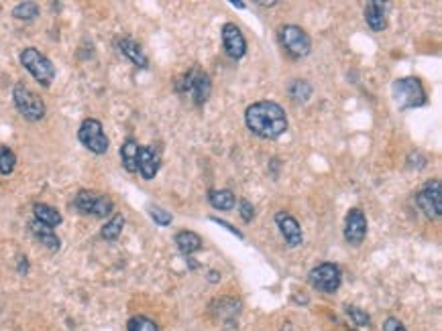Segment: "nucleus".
<instances>
[{
	"mask_svg": "<svg viewBox=\"0 0 442 331\" xmlns=\"http://www.w3.org/2000/svg\"><path fill=\"white\" fill-rule=\"evenodd\" d=\"M245 124L253 134L267 141H275L287 130V114L278 102L261 100L247 108Z\"/></svg>",
	"mask_w": 442,
	"mask_h": 331,
	"instance_id": "f257e3e1",
	"label": "nucleus"
},
{
	"mask_svg": "<svg viewBox=\"0 0 442 331\" xmlns=\"http://www.w3.org/2000/svg\"><path fill=\"white\" fill-rule=\"evenodd\" d=\"M239 204H241V206H239V211H241V217H243L245 222H251L253 215H255V208H253L251 202H247V199H241Z\"/></svg>",
	"mask_w": 442,
	"mask_h": 331,
	"instance_id": "c85d7f7f",
	"label": "nucleus"
},
{
	"mask_svg": "<svg viewBox=\"0 0 442 331\" xmlns=\"http://www.w3.org/2000/svg\"><path fill=\"white\" fill-rule=\"evenodd\" d=\"M176 90L180 93H189L192 102L196 106H204L210 98L212 82H210L206 71H202L200 67H194V69H189L188 73H182L176 80Z\"/></svg>",
	"mask_w": 442,
	"mask_h": 331,
	"instance_id": "7ed1b4c3",
	"label": "nucleus"
},
{
	"mask_svg": "<svg viewBox=\"0 0 442 331\" xmlns=\"http://www.w3.org/2000/svg\"><path fill=\"white\" fill-rule=\"evenodd\" d=\"M137 156H139V143L135 138H126L121 147V161L128 173H137Z\"/></svg>",
	"mask_w": 442,
	"mask_h": 331,
	"instance_id": "412c9836",
	"label": "nucleus"
},
{
	"mask_svg": "<svg viewBox=\"0 0 442 331\" xmlns=\"http://www.w3.org/2000/svg\"><path fill=\"white\" fill-rule=\"evenodd\" d=\"M391 98L400 106V110L422 108L428 104V93L424 84L418 78H402L391 84Z\"/></svg>",
	"mask_w": 442,
	"mask_h": 331,
	"instance_id": "f03ea898",
	"label": "nucleus"
},
{
	"mask_svg": "<svg viewBox=\"0 0 442 331\" xmlns=\"http://www.w3.org/2000/svg\"><path fill=\"white\" fill-rule=\"evenodd\" d=\"M365 21L371 30H383L387 25V4L371 0L365 4Z\"/></svg>",
	"mask_w": 442,
	"mask_h": 331,
	"instance_id": "dca6fc26",
	"label": "nucleus"
},
{
	"mask_svg": "<svg viewBox=\"0 0 442 331\" xmlns=\"http://www.w3.org/2000/svg\"><path fill=\"white\" fill-rule=\"evenodd\" d=\"M78 141L94 154H104L108 151V136L102 128V122L96 120V118H86V120L80 124V130H78Z\"/></svg>",
	"mask_w": 442,
	"mask_h": 331,
	"instance_id": "6e6552de",
	"label": "nucleus"
},
{
	"mask_svg": "<svg viewBox=\"0 0 442 331\" xmlns=\"http://www.w3.org/2000/svg\"><path fill=\"white\" fill-rule=\"evenodd\" d=\"M21 63L23 67L35 78V82L43 88H49L56 80V65L47 60L39 49L27 47L21 51Z\"/></svg>",
	"mask_w": 442,
	"mask_h": 331,
	"instance_id": "20e7f679",
	"label": "nucleus"
},
{
	"mask_svg": "<svg viewBox=\"0 0 442 331\" xmlns=\"http://www.w3.org/2000/svg\"><path fill=\"white\" fill-rule=\"evenodd\" d=\"M17 167V154L8 147H0V175H10Z\"/></svg>",
	"mask_w": 442,
	"mask_h": 331,
	"instance_id": "393cba45",
	"label": "nucleus"
},
{
	"mask_svg": "<svg viewBox=\"0 0 442 331\" xmlns=\"http://www.w3.org/2000/svg\"><path fill=\"white\" fill-rule=\"evenodd\" d=\"M119 49H121V53L125 55L126 60L130 61L133 65H137V67H141V69H145L147 65H149V60H147V55H145V51L141 49V45L135 41V39H130V37H123V39H119Z\"/></svg>",
	"mask_w": 442,
	"mask_h": 331,
	"instance_id": "2eb2a0df",
	"label": "nucleus"
},
{
	"mask_svg": "<svg viewBox=\"0 0 442 331\" xmlns=\"http://www.w3.org/2000/svg\"><path fill=\"white\" fill-rule=\"evenodd\" d=\"M280 43L285 53L294 60H304L312 51V41L308 33L298 25H284L280 29Z\"/></svg>",
	"mask_w": 442,
	"mask_h": 331,
	"instance_id": "0eeeda50",
	"label": "nucleus"
},
{
	"mask_svg": "<svg viewBox=\"0 0 442 331\" xmlns=\"http://www.w3.org/2000/svg\"><path fill=\"white\" fill-rule=\"evenodd\" d=\"M383 331H406V328H404V323H402L400 319L389 317V319H385V323H383Z\"/></svg>",
	"mask_w": 442,
	"mask_h": 331,
	"instance_id": "c756f323",
	"label": "nucleus"
},
{
	"mask_svg": "<svg viewBox=\"0 0 442 331\" xmlns=\"http://www.w3.org/2000/svg\"><path fill=\"white\" fill-rule=\"evenodd\" d=\"M230 4H232V6H237V8H245V6H247V2H237V0H232Z\"/></svg>",
	"mask_w": 442,
	"mask_h": 331,
	"instance_id": "72a5a7b5",
	"label": "nucleus"
},
{
	"mask_svg": "<svg viewBox=\"0 0 442 331\" xmlns=\"http://www.w3.org/2000/svg\"><path fill=\"white\" fill-rule=\"evenodd\" d=\"M347 313L352 317V321L357 323V325H361V328H365V325H369V315L365 313V311H361V309H357V307H347Z\"/></svg>",
	"mask_w": 442,
	"mask_h": 331,
	"instance_id": "cd10ccee",
	"label": "nucleus"
},
{
	"mask_svg": "<svg viewBox=\"0 0 442 331\" xmlns=\"http://www.w3.org/2000/svg\"><path fill=\"white\" fill-rule=\"evenodd\" d=\"M12 102L19 110V114L29 122H39L45 118V102L39 93L29 90L25 84H17L12 88Z\"/></svg>",
	"mask_w": 442,
	"mask_h": 331,
	"instance_id": "39448f33",
	"label": "nucleus"
},
{
	"mask_svg": "<svg viewBox=\"0 0 442 331\" xmlns=\"http://www.w3.org/2000/svg\"><path fill=\"white\" fill-rule=\"evenodd\" d=\"M308 280L320 293H328L330 295V293L339 291V287L343 283V272L332 262H322V265H318L310 271Z\"/></svg>",
	"mask_w": 442,
	"mask_h": 331,
	"instance_id": "1a4fd4ad",
	"label": "nucleus"
},
{
	"mask_svg": "<svg viewBox=\"0 0 442 331\" xmlns=\"http://www.w3.org/2000/svg\"><path fill=\"white\" fill-rule=\"evenodd\" d=\"M147 213L151 215V220H153L158 226H169V224L173 222V215H171L169 211L161 210L159 206H153V204L147 208Z\"/></svg>",
	"mask_w": 442,
	"mask_h": 331,
	"instance_id": "bb28decb",
	"label": "nucleus"
},
{
	"mask_svg": "<svg viewBox=\"0 0 442 331\" xmlns=\"http://www.w3.org/2000/svg\"><path fill=\"white\" fill-rule=\"evenodd\" d=\"M126 331H159V328L155 325V321H151L149 317H145V315H135V317L128 319Z\"/></svg>",
	"mask_w": 442,
	"mask_h": 331,
	"instance_id": "a878e982",
	"label": "nucleus"
},
{
	"mask_svg": "<svg viewBox=\"0 0 442 331\" xmlns=\"http://www.w3.org/2000/svg\"><path fill=\"white\" fill-rule=\"evenodd\" d=\"M17 269H19V272H21V274H25V272L29 271V262H27V258H25V256H21V258H19V265H17Z\"/></svg>",
	"mask_w": 442,
	"mask_h": 331,
	"instance_id": "2f4dec72",
	"label": "nucleus"
},
{
	"mask_svg": "<svg viewBox=\"0 0 442 331\" xmlns=\"http://www.w3.org/2000/svg\"><path fill=\"white\" fill-rule=\"evenodd\" d=\"M29 230H31V234L35 236V240L39 242L41 246H45L49 252H58V250H60L62 242L56 236L53 228H47V226H43L41 222L33 220L31 224H29Z\"/></svg>",
	"mask_w": 442,
	"mask_h": 331,
	"instance_id": "f3484780",
	"label": "nucleus"
},
{
	"mask_svg": "<svg viewBox=\"0 0 442 331\" xmlns=\"http://www.w3.org/2000/svg\"><path fill=\"white\" fill-rule=\"evenodd\" d=\"M367 236V217L363 210L352 208L345 220V238L350 246H361Z\"/></svg>",
	"mask_w": 442,
	"mask_h": 331,
	"instance_id": "f8f14e48",
	"label": "nucleus"
},
{
	"mask_svg": "<svg viewBox=\"0 0 442 331\" xmlns=\"http://www.w3.org/2000/svg\"><path fill=\"white\" fill-rule=\"evenodd\" d=\"M210 220H212V222H216L219 226H222V228H226L228 232H232V234H235L237 238H241V240H243V232H241L239 228H235V226H230V224H228L226 220H221V217H210Z\"/></svg>",
	"mask_w": 442,
	"mask_h": 331,
	"instance_id": "7c9ffc66",
	"label": "nucleus"
},
{
	"mask_svg": "<svg viewBox=\"0 0 442 331\" xmlns=\"http://www.w3.org/2000/svg\"><path fill=\"white\" fill-rule=\"evenodd\" d=\"M275 224H278V230L282 232L285 244H287L289 248H296V246L302 244L304 238H302L300 222H298L291 213H287V211H278V213H275Z\"/></svg>",
	"mask_w": 442,
	"mask_h": 331,
	"instance_id": "ddd939ff",
	"label": "nucleus"
},
{
	"mask_svg": "<svg viewBox=\"0 0 442 331\" xmlns=\"http://www.w3.org/2000/svg\"><path fill=\"white\" fill-rule=\"evenodd\" d=\"M312 86L306 82V80H296V82H291L289 84V88H287V93H289V98L296 102V104H306L310 98H312Z\"/></svg>",
	"mask_w": 442,
	"mask_h": 331,
	"instance_id": "5701e85b",
	"label": "nucleus"
},
{
	"mask_svg": "<svg viewBox=\"0 0 442 331\" xmlns=\"http://www.w3.org/2000/svg\"><path fill=\"white\" fill-rule=\"evenodd\" d=\"M176 246L180 248L182 254H192L202 248V238L192 230H182L176 234Z\"/></svg>",
	"mask_w": 442,
	"mask_h": 331,
	"instance_id": "aec40b11",
	"label": "nucleus"
},
{
	"mask_svg": "<svg viewBox=\"0 0 442 331\" xmlns=\"http://www.w3.org/2000/svg\"><path fill=\"white\" fill-rule=\"evenodd\" d=\"M161 167V156L153 147H139V156H137V173L145 181H151L158 175Z\"/></svg>",
	"mask_w": 442,
	"mask_h": 331,
	"instance_id": "4468645a",
	"label": "nucleus"
},
{
	"mask_svg": "<svg viewBox=\"0 0 442 331\" xmlns=\"http://www.w3.org/2000/svg\"><path fill=\"white\" fill-rule=\"evenodd\" d=\"M12 17L17 21H33V19L39 17V6H37V2H29V0L19 2L12 10Z\"/></svg>",
	"mask_w": 442,
	"mask_h": 331,
	"instance_id": "b1692460",
	"label": "nucleus"
},
{
	"mask_svg": "<svg viewBox=\"0 0 442 331\" xmlns=\"http://www.w3.org/2000/svg\"><path fill=\"white\" fill-rule=\"evenodd\" d=\"M208 204L214 210L228 211L232 210V206L237 204V197L230 189H210L208 191Z\"/></svg>",
	"mask_w": 442,
	"mask_h": 331,
	"instance_id": "6ab92c4d",
	"label": "nucleus"
},
{
	"mask_svg": "<svg viewBox=\"0 0 442 331\" xmlns=\"http://www.w3.org/2000/svg\"><path fill=\"white\" fill-rule=\"evenodd\" d=\"M33 215L47 228H58L62 224V213L47 204H33Z\"/></svg>",
	"mask_w": 442,
	"mask_h": 331,
	"instance_id": "a211bd4d",
	"label": "nucleus"
},
{
	"mask_svg": "<svg viewBox=\"0 0 442 331\" xmlns=\"http://www.w3.org/2000/svg\"><path fill=\"white\" fill-rule=\"evenodd\" d=\"M123 228H125V215H123V213H117V215L110 217V222H106V224L102 226L100 236L108 242L119 240L121 234H123Z\"/></svg>",
	"mask_w": 442,
	"mask_h": 331,
	"instance_id": "4be33fe9",
	"label": "nucleus"
},
{
	"mask_svg": "<svg viewBox=\"0 0 442 331\" xmlns=\"http://www.w3.org/2000/svg\"><path fill=\"white\" fill-rule=\"evenodd\" d=\"M74 208L84 215H94V217L104 220L114 211V204L108 195L96 193L90 189H80L74 199Z\"/></svg>",
	"mask_w": 442,
	"mask_h": 331,
	"instance_id": "423d86ee",
	"label": "nucleus"
},
{
	"mask_svg": "<svg viewBox=\"0 0 442 331\" xmlns=\"http://www.w3.org/2000/svg\"><path fill=\"white\" fill-rule=\"evenodd\" d=\"M222 45H224V51L230 60H243L245 53H247V39H245L243 30L239 29L235 23L222 25Z\"/></svg>",
	"mask_w": 442,
	"mask_h": 331,
	"instance_id": "9b49d317",
	"label": "nucleus"
},
{
	"mask_svg": "<svg viewBox=\"0 0 442 331\" xmlns=\"http://www.w3.org/2000/svg\"><path fill=\"white\" fill-rule=\"evenodd\" d=\"M257 4H259V6H275L278 2H275V0H269V2H257Z\"/></svg>",
	"mask_w": 442,
	"mask_h": 331,
	"instance_id": "473e14b6",
	"label": "nucleus"
},
{
	"mask_svg": "<svg viewBox=\"0 0 442 331\" xmlns=\"http://www.w3.org/2000/svg\"><path fill=\"white\" fill-rule=\"evenodd\" d=\"M416 204L418 208L424 211V215L428 220H439L442 215V189L441 181L432 179L428 181L416 195Z\"/></svg>",
	"mask_w": 442,
	"mask_h": 331,
	"instance_id": "9d476101",
	"label": "nucleus"
}]
</instances>
